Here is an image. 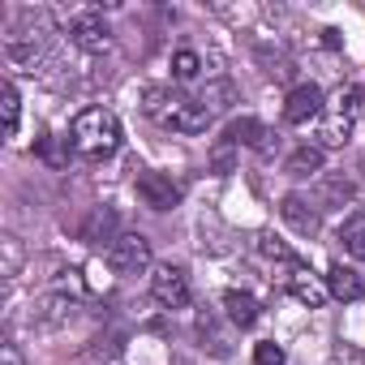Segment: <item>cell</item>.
I'll list each match as a JSON object with an SVG mask.
<instances>
[{
  "label": "cell",
  "instance_id": "1",
  "mask_svg": "<svg viewBox=\"0 0 365 365\" xmlns=\"http://www.w3.org/2000/svg\"><path fill=\"white\" fill-rule=\"evenodd\" d=\"M142 112L155 125H163L172 133H190V138L194 133H207V125H211V108L202 99H190V95L172 91V86H150L142 95Z\"/></svg>",
  "mask_w": 365,
  "mask_h": 365
},
{
  "label": "cell",
  "instance_id": "2",
  "mask_svg": "<svg viewBox=\"0 0 365 365\" xmlns=\"http://www.w3.org/2000/svg\"><path fill=\"white\" fill-rule=\"evenodd\" d=\"M73 150L86 155V159H108L120 150V120L108 112V108H86L78 120H73V133H69Z\"/></svg>",
  "mask_w": 365,
  "mask_h": 365
},
{
  "label": "cell",
  "instance_id": "3",
  "mask_svg": "<svg viewBox=\"0 0 365 365\" xmlns=\"http://www.w3.org/2000/svg\"><path fill=\"white\" fill-rule=\"evenodd\" d=\"M361 91H335L331 99H327V108H322V120H318V150L322 146H344L348 142V133H352V125H356V116H361Z\"/></svg>",
  "mask_w": 365,
  "mask_h": 365
},
{
  "label": "cell",
  "instance_id": "4",
  "mask_svg": "<svg viewBox=\"0 0 365 365\" xmlns=\"http://www.w3.org/2000/svg\"><path fill=\"white\" fill-rule=\"evenodd\" d=\"M108 267L116 275H142L150 267V241L142 232H125L108 245Z\"/></svg>",
  "mask_w": 365,
  "mask_h": 365
},
{
  "label": "cell",
  "instance_id": "5",
  "mask_svg": "<svg viewBox=\"0 0 365 365\" xmlns=\"http://www.w3.org/2000/svg\"><path fill=\"white\" fill-rule=\"evenodd\" d=\"M150 297H155V305H163V309H185L190 305V275L180 271V267H159L155 275H150Z\"/></svg>",
  "mask_w": 365,
  "mask_h": 365
},
{
  "label": "cell",
  "instance_id": "6",
  "mask_svg": "<svg viewBox=\"0 0 365 365\" xmlns=\"http://www.w3.org/2000/svg\"><path fill=\"white\" fill-rule=\"evenodd\" d=\"M138 198L150 207V211H172L180 202V185L163 172H138Z\"/></svg>",
  "mask_w": 365,
  "mask_h": 365
},
{
  "label": "cell",
  "instance_id": "7",
  "mask_svg": "<svg viewBox=\"0 0 365 365\" xmlns=\"http://www.w3.org/2000/svg\"><path fill=\"white\" fill-rule=\"evenodd\" d=\"M322 108H327V95H322L314 82H305V86H292V91H288V99H284V120H288V125H309L314 116H322Z\"/></svg>",
  "mask_w": 365,
  "mask_h": 365
},
{
  "label": "cell",
  "instance_id": "8",
  "mask_svg": "<svg viewBox=\"0 0 365 365\" xmlns=\"http://www.w3.org/2000/svg\"><path fill=\"white\" fill-rule=\"evenodd\" d=\"M69 39H73L82 52H108V48H112V31H108V26H103V18H95V14L73 18Z\"/></svg>",
  "mask_w": 365,
  "mask_h": 365
},
{
  "label": "cell",
  "instance_id": "9",
  "mask_svg": "<svg viewBox=\"0 0 365 365\" xmlns=\"http://www.w3.org/2000/svg\"><path fill=\"white\" fill-rule=\"evenodd\" d=\"M228 142H237V146H254V150H262V155H271V146L279 142L262 120H254V116H241V120H232L228 125V133H224Z\"/></svg>",
  "mask_w": 365,
  "mask_h": 365
},
{
  "label": "cell",
  "instance_id": "10",
  "mask_svg": "<svg viewBox=\"0 0 365 365\" xmlns=\"http://www.w3.org/2000/svg\"><path fill=\"white\" fill-rule=\"evenodd\" d=\"M279 215H284V224L297 232V237H314L318 228H322V220H318V211L301 198V194H288L284 202H279Z\"/></svg>",
  "mask_w": 365,
  "mask_h": 365
},
{
  "label": "cell",
  "instance_id": "11",
  "mask_svg": "<svg viewBox=\"0 0 365 365\" xmlns=\"http://www.w3.org/2000/svg\"><path fill=\"white\" fill-rule=\"evenodd\" d=\"M327 292H331L335 301H361V297H365V275L352 271V267H344V262H335V267L327 271Z\"/></svg>",
  "mask_w": 365,
  "mask_h": 365
},
{
  "label": "cell",
  "instance_id": "12",
  "mask_svg": "<svg viewBox=\"0 0 365 365\" xmlns=\"http://www.w3.org/2000/svg\"><path fill=\"white\" fill-rule=\"evenodd\" d=\"M288 292H292V297H297L301 305H309V309H318V305H327V297H331V292H327V284H322L318 275H309V271H301V267L292 271V279H288Z\"/></svg>",
  "mask_w": 365,
  "mask_h": 365
},
{
  "label": "cell",
  "instance_id": "13",
  "mask_svg": "<svg viewBox=\"0 0 365 365\" xmlns=\"http://www.w3.org/2000/svg\"><path fill=\"white\" fill-rule=\"evenodd\" d=\"M224 309H228V322L232 327H241V331H250L254 322H258V301L250 297V292H241V288H232V292H224Z\"/></svg>",
  "mask_w": 365,
  "mask_h": 365
},
{
  "label": "cell",
  "instance_id": "14",
  "mask_svg": "<svg viewBox=\"0 0 365 365\" xmlns=\"http://www.w3.org/2000/svg\"><path fill=\"white\" fill-rule=\"evenodd\" d=\"M198 339H202V348L211 352V356H232V339H228V331L220 327V318L215 314H198Z\"/></svg>",
  "mask_w": 365,
  "mask_h": 365
},
{
  "label": "cell",
  "instance_id": "15",
  "mask_svg": "<svg viewBox=\"0 0 365 365\" xmlns=\"http://www.w3.org/2000/svg\"><path fill=\"white\" fill-rule=\"evenodd\" d=\"M339 245H344L348 258L365 262V215H348V220L339 224Z\"/></svg>",
  "mask_w": 365,
  "mask_h": 365
},
{
  "label": "cell",
  "instance_id": "16",
  "mask_svg": "<svg viewBox=\"0 0 365 365\" xmlns=\"http://www.w3.org/2000/svg\"><path fill=\"white\" fill-rule=\"evenodd\" d=\"M284 172H288V176H318V172H322V150H318V146H309V142H305V146H297V150L288 155Z\"/></svg>",
  "mask_w": 365,
  "mask_h": 365
},
{
  "label": "cell",
  "instance_id": "17",
  "mask_svg": "<svg viewBox=\"0 0 365 365\" xmlns=\"http://www.w3.org/2000/svg\"><path fill=\"white\" fill-rule=\"evenodd\" d=\"M73 309H78L73 297H48V301H43V322H48V327H61V322L73 318Z\"/></svg>",
  "mask_w": 365,
  "mask_h": 365
},
{
  "label": "cell",
  "instance_id": "18",
  "mask_svg": "<svg viewBox=\"0 0 365 365\" xmlns=\"http://www.w3.org/2000/svg\"><path fill=\"white\" fill-rule=\"evenodd\" d=\"M172 73H176V82H194V78L202 73V56L190 52V48L176 52V56H172Z\"/></svg>",
  "mask_w": 365,
  "mask_h": 365
},
{
  "label": "cell",
  "instance_id": "19",
  "mask_svg": "<svg viewBox=\"0 0 365 365\" xmlns=\"http://www.w3.org/2000/svg\"><path fill=\"white\" fill-rule=\"evenodd\" d=\"M18 91H14V82H5V86H0V112H5V133L14 138L18 133Z\"/></svg>",
  "mask_w": 365,
  "mask_h": 365
},
{
  "label": "cell",
  "instance_id": "20",
  "mask_svg": "<svg viewBox=\"0 0 365 365\" xmlns=\"http://www.w3.org/2000/svg\"><path fill=\"white\" fill-rule=\"evenodd\" d=\"M211 168H215L220 176H228V172L237 168V142H228V138H224V142L211 150Z\"/></svg>",
  "mask_w": 365,
  "mask_h": 365
},
{
  "label": "cell",
  "instance_id": "21",
  "mask_svg": "<svg viewBox=\"0 0 365 365\" xmlns=\"http://www.w3.org/2000/svg\"><path fill=\"white\" fill-rule=\"evenodd\" d=\"M258 250H262L267 258H279V262L297 267V254H292V250H288V245H284L279 237H271V232H262V237H258Z\"/></svg>",
  "mask_w": 365,
  "mask_h": 365
},
{
  "label": "cell",
  "instance_id": "22",
  "mask_svg": "<svg viewBox=\"0 0 365 365\" xmlns=\"http://www.w3.org/2000/svg\"><path fill=\"white\" fill-rule=\"evenodd\" d=\"M254 365H288V356L275 339H262V344H254Z\"/></svg>",
  "mask_w": 365,
  "mask_h": 365
},
{
  "label": "cell",
  "instance_id": "23",
  "mask_svg": "<svg viewBox=\"0 0 365 365\" xmlns=\"http://www.w3.org/2000/svg\"><path fill=\"white\" fill-rule=\"evenodd\" d=\"M112 224H116V215H112V211H95V215H91V224L82 228V237H86V241H99V237H108V232H112Z\"/></svg>",
  "mask_w": 365,
  "mask_h": 365
},
{
  "label": "cell",
  "instance_id": "24",
  "mask_svg": "<svg viewBox=\"0 0 365 365\" xmlns=\"http://www.w3.org/2000/svg\"><path fill=\"white\" fill-rule=\"evenodd\" d=\"M0 250H5V275H18V262H22L18 237H5V241H0Z\"/></svg>",
  "mask_w": 365,
  "mask_h": 365
},
{
  "label": "cell",
  "instance_id": "25",
  "mask_svg": "<svg viewBox=\"0 0 365 365\" xmlns=\"http://www.w3.org/2000/svg\"><path fill=\"white\" fill-rule=\"evenodd\" d=\"M348 198H352V185H348V180H339V176L327 180V202H339V207H344Z\"/></svg>",
  "mask_w": 365,
  "mask_h": 365
},
{
  "label": "cell",
  "instance_id": "26",
  "mask_svg": "<svg viewBox=\"0 0 365 365\" xmlns=\"http://www.w3.org/2000/svg\"><path fill=\"white\" fill-rule=\"evenodd\" d=\"M0 365H26L22 352H18V344H5V348H0Z\"/></svg>",
  "mask_w": 365,
  "mask_h": 365
}]
</instances>
